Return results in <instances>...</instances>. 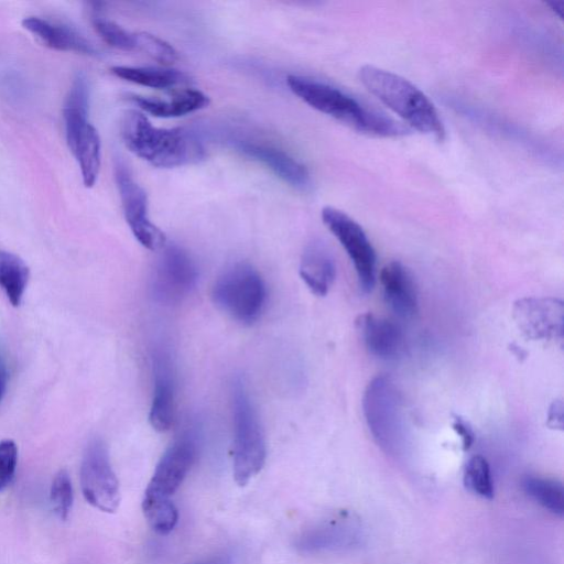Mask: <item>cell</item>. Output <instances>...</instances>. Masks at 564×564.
Returning <instances> with one entry per match:
<instances>
[{
	"mask_svg": "<svg viewBox=\"0 0 564 564\" xmlns=\"http://www.w3.org/2000/svg\"><path fill=\"white\" fill-rule=\"evenodd\" d=\"M126 147L156 167L194 164L205 158L198 135L183 128H159L140 110H127L120 123Z\"/></svg>",
	"mask_w": 564,
	"mask_h": 564,
	"instance_id": "1",
	"label": "cell"
},
{
	"mask_svg": "<svg viewBox=\"0 0 564 564\" xmlns=\"http://www.w3.org/2000/svg\"><path fill=\"white\" fill-rule=\"evenodd\" d=\"M286 84L310 107L358 132L383 138L401 137L409 132L406 127L392 118L368 108L352 96L326 83L301 75H289Z\"/></svg>",
	"mask_w": 564,
	"mask_h": 564,
	"instance_id": "2",
	"label": "cell"
},
{
	"mask_svg": "<svg viewBox=\"0 0 564 564\" xmlns=\"http://www.w3.org/2000/svg\"><path fill=\"white\" fill-rule=\"evenodd\" d=\"M361 84L408 124L437 141L445 139L443 121L429 97L406 78L390 70L364 65Z\"/></svg>",
	"mask_w": 564,
	"mask_h": 564,
	"instance_id": "3",
	"label": "cell"
},
{
	"mask_svg": "<svg viewBox=\"0 0 564 564\" xmlns=\"http://www.w3.org/2000/svg\"><path fill=\"white\" fill-rule=\"evenodd\" d=\"M89 86L83 74L73 79L63 106V120L68 149L75 158L86 187H93L101 163V142L88 118Z\"/></svg>",
	"mask_w": 564,
	"mask_h": 564,
	"instance_id": "4",
	"label": "cell"
},
{
	"mask_svg": "<svg viewBox=\"0 0 564 564\" xmlns=\"http://www.w3.org/2000/svg\"><path fill=\"white\" fill-rule=\"evenodd\" d=\"M234 420L232 473L239 486H246L264 466V432L245 381L236 377L231 383Z\"/></svg>",
	"mask_w": 564,
	"mask_h": 564,
	"instance_id": "5",
	"label": "cell"
},
{
	"mask_svg": "<svg viewBox=\"0 0 564 564\" xmlns=\"http://www.w3.org/2000/svg\"><path fill=\"white\" fill-rule=\"evenodd\" d=\"M214 303L237 322L254 323L267 302V286L259 271L251 264L238 262L229 267L216 280Z\"/></svg>",
	"mask_w": 564,
	"mask_h": 564,
	"instance_id": "6",
	"label": "cell"
},
{
	"mask_svg": "<svg viewBox=\"0 0 564 564\" xmlns=\"http://www.w3.org/2000/svg\"><path fill=\"white\" fill-rule=\"evenodd\" d=\"M362 408L377 443L386 451H395L402 442L404 417L400 393L390 377L378 376L369 382Z\"/></svg>",
	"mask_w": 564,
	"mask_h": 564,
	"instance_id": "7",
	"label": "cell"
},
{
	"mask_svg": "<svg viewBox=\"0 0 564 564\" xmlns=\"http://www.w3.org/2000/svg\"><path fill=\"white\" fill-rule=\"evenodd\" d=\"M80 486L86 501L96 509L112 513L120 505L119 481L112 469L107 445L99 437L91 438L80 465Z\"/></svg>",
	"mask_w": 564,
	"mask_h": 564,
	"instance_id": "8",
	"label": "cell"
},
{
	"mask_svg": "<svg viewBox=\"0 0 564 564\" xmlns=\"http://www.w3.org/2000/svg\"><path fill=\"white\" fill-rule=\"evenodd\" d=\"M321 216L351 260L360 289L364 292L371 291L376 279V252L361 226L332 206H325Z\"/></svg>",
	"mask_w": 564,
	"mask_h": 564,
	"instance_id": "9",
	"label": "cell"
},
{
	"mask_svg": "<svg viewBox=\"0 0 564 564\" xmlns=\"http://www.w3.org/2000/svg\"><path fill=\"white\" fill-rule=\"evenodd\" d=\"M161 250L151 278V292L156 302L172 305L193 291L198 271L194 260L183 248L165 245Z\"/></svg>",
	"mask_w": 564,
	"mask_h": 564,
	"instance_id": "10",
	"label": "cell"
},
{
	"mask_svg": "<svg viewBox=\"0 0 564 564\" xmlns=\"http://www.w3.org/2000/svg\"><path fill=\"white\" fill-rule=\"evenodd\" d=\"M124 219L134 238L147 249L156 251L166 245L165 234L151 221L149 202L144 188L133 178L122 162L115 167Z\"/></svg>",
	"mask_w": 564,
	"mask_h": 564,
	"instance_id": "11",
	"label": "cell"
},
{
	"mask_svg": "<svg viewBox=\"0 0 564 564\" xmlns=\"http://www.w3.org/2000/svg\"><path fill=\"white\" fill-rule=\"evenodd\" d=\"M512 317L531 340L562 341L564 305L555 297H523L514 302Z\"/></svg>",
	"mask_w": 564,
	"mask_h": 564,
	"instance_id": "12",
	"label": "cell"
},
{
	"mask_svg": "<svg viewBox=\"0 0 564 564\" xmlns=\"http://www.w3.org/2000/svg\"><path fill=\"white\" fill-rule=\"evenodd\" d=\"M228 144L237 152L252 159L293 188L306 191L311 175L306 166L286 151L249 137H230Z\"/></svg>",
	"mask_w": 564,
	"mask_h": 564,
	"instance_id": "13",
	"label": "cell"
},
{
	"mask_svg": "<svg viewBox=\"0 0 564 564\" xmlns=\"http://www.w3.org/2000/svg\"><path fill=\"white\" fill-rule=\"evenodd\" d=\"M196 455L194 435L180 436L162 455L144 494L171 499L187 476Z\"/></svg>",
	"mask_w": 564,
	"mask_h": 564,
	"instance_id": "14",
	"label": "cell"
},
{
	"mask_svg": "<svg viewBox=\"0 0 564 564\" xmlns=\"http://www.w3.org/2000/svg\"><path fill=\"white\" fill-rule=\"evenodd\" d=\"M153 394L149 422L158 432H165L173 425L175 416V372L171 354L156 349L152 356Z\"/></svg>",
	"mask_w": 564,
	"mask_h": 564,
	"instance_id": "15",
	"label": "cell"
},
{
	"mask_svg": "<svg viewBox=\"0 0 564 564\" xmlns=\"http://www.w3.org/2000/svg\"><path fill=\"white\" fill-rule=\"evenodd\" d=\"M357 332L367 350L381 359H393L404 349V336L393 322L366 313L356 321Z\"/></svg>",
	"mask_w": 564,
	"mask_h": 564,
	"instance_id": "16",
	"label": "cell"
},
{
	"mask_svg": "<svg viewBox=\"0 0 564 564\" xmlns=\"http://www.w3.org/2000/svg\"><path fill=\"white\" fill-rule=\"evenodd\" d=\"M22 26L39 42L52 50L84 55L98 54L94 44L69 25L40 17H26L22 20Z\"/></svg>",
	"mask_w": 564,
	"mask_h": 564,
	"instance_id": "17",
	"label": "cell"
},
{
	"mask_svg": "<svg viewBox=\"0 0 564 564\" xmlns=\"http://www.w3.org/2000/svg\"><path fill=\"white\" fill-rule=\"evenodd\" d=\"M383 295L389 306L401 317L417 312V290L411 272L399 261L386 264L380 272Z\"/></svg>",
	"mask_w": 564,
	"mask_h": 564,
	"instance_id": "18",
	"label": "cell"
},
{
	"mask_svg": "<svg viewBox=\"0 0 564 564\" xmlns=\"http://www.w3.org/2000/svg\"><path fill=\"white\" fill-rule=\"evenodd\" d=\"M299 271L312 293L317 296L328 293L336 276V265L333 254L323 241L313 240L305 247Z\"/></svg>",
	"mask_w": 564,
	"mask_h": 564,
	"instance_id": "19",
	"label": "cell"
},
{
	"mask_svg": "<svg viewBox=\"0 0 564 564\" xmlns=\"http://www.w3.org/2000/svg\"><path fill=\"white\" fill-rule=\"evenodd\" d=\"M142 112L158 118H177L208 107L209 97L199 89L184 88L169 98L132 96Z\"/></svg>",
	"mask_w": 564,
	"mask_h": 564,
	"instance_id": "20",
	"label": "cell"
},
{
	"mask_svg": "<svg viewBox=\"0 0 564 564\" xmlns=\"http://www.w3.org/2000/svg\"><path fill=\"white\" fill-rule=\"evenodd\" d=\"M111 73L126 82L153 89H169L188 82L183 72L164 67L113 66Z\"/></svg>",
	"mask_w": 564,
	"mask_h": 564,
	"instance_id": "21",
	"label": "cell"
},
{
	"mask_svg": "<svg viewBox=\"0 0 564 564\" xmlns=\"http://www.w3.org/2000/svg\"><path fill=\"white\" fill-rule=\"evenodd\" d=\"M29 278V267L20 257L0 249V288L13 306L21 304Z\"/></svg>",
	"mask_w": 564,
	"mask_h": 564,
	"instance_id": "22",
	"label": "cell"
},
{
	"mask_svg": "<svg viewBox=\"0 0 564 564\" xmlns=\"http://www.w3.org/2000/svg\"><path fill=\"white\" fill-rule=\"evenodd\" d=\"M524 492L550 512L563 517L564 489L562 482L541 476L528 475L522 479Z\"/></svg>",
	"mask_w": 564,
	"mask_h": 564,
	"instance_id": "23",
	"label": "cell"
},
{
	"mask_svg": "<svg viewBox=\"0 0 564 564\" xmlns=\"http://www.w3.org/2000/svg\"><path fill=\"white\" fill-rule=\"evenodd\" d=\"M142 511L149 525L159 534L170 533L178 521V511L171 499L144 494Z\"/></svg>",
	"mask_w": 564,
	"mask_h": 564,
	"instance_id": "24",
	"label": "cell"
},
{
	"mask_svg": "<svg viewBox=\"0 0 564 564\" xmlns=\"http://www.w3.org/2000/svg\"><path fill=\"white\" fill-rule=\"evenodd\" d=\"M464 485L475 495L492 499L495 495L494 481L490 466L481 455L473 456L466 464L464 470Z\"/></svg>",
	"mask_w": 564,
	"mask_h": 564,
	"instance_id": "25",
	"label": "cell"
},
{
	"mask_svg": "<svg viewBox=\"0 0 564 564\" xmlns=\"http://www.w3.org/2000/svg\"><path fill=\"white\" fill-rule=\"evenodd\" d=\"M93 25L99 36L110 46L122 51H137L135 32H130L100 14L93 15Z\"/></svg>",
	"mask_w": 564,
	"mask_h": 564,
	"instance_id": "26",
	"label": "cell"
},
{
	"mask_svg": "<svg viewBox=\"0 0 564 564\" xmlns=\"http://www.w3.org/2000/svg\"><path fill=\"white\" fill-rule=\"evenodd\" d=\"M50 500L54 513L61 519L66 520L73 507V486L68 473L61 469L51 485Z\"/></svg>",
	"mask_w": 564,
	"mask_h": 564,
	"instance_id": "27",
	"label": "cell"
},
{
	"mask_svg": "<svg viewBox=\"0 0 564 564\" xmlns=\"http://www.w3.org/2000/svg\"><path fill=\"white\" fill-rule=\"evenodd\" d=\"M137 51H140L152 59L170 65L177 59L176 50L166 41L148 32H135Z\"/></svg>",
	"mask_w": 564,
	"mask_h": 564,
	"instance_id": "28",
	"label": "cell"
},
{
	"mask_svg": "<svg viewBox=\"0 0 564 564\" xmlns=\"http://www.w3.org/2000/svg\"><path fill=\"white\" fill-rule=\"evenodd\" d=\"M18 464V447L12 440L0 442V491L12 481Z\"/></svg>",
	"mask_w": 564,
	"mask_h": 564,
	"instance_id": "29",
	"label": "cell"
},
{
	"mask_svg": "<svg viewBox=\"0 0 564 564\" xmlns=\"http://www.w3.org/2000/svg\"><path fill=\"white\" fill-rule=\"evenodd\" d=\"M453 429L460 437L464 451L469 449L474 443L475 436L468 422L460 416H456L453 420Z\"/></svg>",
	"mask_w": 564,
	"mask_h": 564,
	"instance_id": "30",
	"label": "cell"
},
{
	"mask_svg": "<svg viewBox=\"0 0 564 564\" xmlns=\"http://www.w3.org/2000/svg\"><path fill=\"white\" fill-rule=\"evenodd\" d=\"M547 425L554 430H563V402L554 400L547 411Z\"/></svg>",
	"mask_w": 564,
	"mask_h": 564,
	"instance_id": "31",
	"label": "cell"
},
{
	"mask_svg": "<svg viewBox=\"0 0 564 564\" xmlns=\"http://www.w3.org/2000/svg\"><path fill=\"white\" fill-rule=\"evenodd\" d=\"M9 381V371L4 358L0 355V403L6 394Z\"/></svg>",
	"mask_w": 564,
	"mask_h": 564,
	"instance_id": "32",
	"label": "cell"
},
{
	"mask_svg": "<svg viewBox=\"0 0 564 564\" xmlns=\"http://www.w3.org/2000/svg\"><path fill=\"white\" fill-rule=\"evenodd\" d=\"M192 564H231V558L227 555H223Z\"/></svg>",
	"mask_w": 564,
	"mask_h": 564,
	"instance_id": "33",
	"label": "cell"
},
{
	"mask_svg": "<svg viewBox=\"0 0 564 564\" xmlns=\"http://www.w3.org/2000/svg\"><path fill=\"white\" fill-rule=\"evenodd\" d=\"M547 6H550L551 10L560 18H563V1H551L547 2Z\"/></svg>",
	"mask_w": 564,
	"mask_h": 564,
	"instance_id": "34",
	"label": "cell"
}]
</instances>
